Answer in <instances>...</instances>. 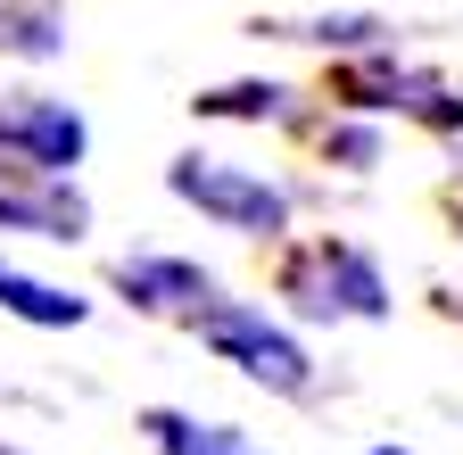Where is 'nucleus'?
Instances as JSON below:
<instances>
[{"label":"nucleus","instance_id":"nucleus-1","mask_svg":"<svg viewBox=\"0 0 463 455\" xmlns=\"http://www.w3.org/2000/svg\"><path fill=\"white\" fill-rule=\"evenodd\" d=\"M165 191L174 199H191L199 215H215L223 232H281L289 223V191L265 183V175H241V166H223V157H174L165 166Z\"/></svg>","mask_w":463,"mask_h":455},{"label":"nucleus","instance_id":"nucleus-2","mask_svg":"<svg viewBox=\"0 0 463 455\" xmlns=\"http://www.w3.org/2000/svg\"><path fill=\"white\" fill-rule=\"evenodd\" d=\"M207 339H215V348L241 365L249 381H265V389H281V397H307V389H315L307 348H298L281 323H265L257 307H207Z\"/></svg>","mask_w":463,"mask_h":455},{"label":"nucleus","instance_id":"nucleus-3","mask_svg":"<svg viewBox=\"0 0 463 455\" xmlns=\"http://www.w3.org/2000/svg\"><path fill=\"white\" fill-rule=\"evenodd\" d=\"M289 299H298V315H389L381 265L347 241H323L289 265Z\"/></svg>","mask_w":463,"mask_h":455},{"label":"nucleus","instance_id":"nucleus-4","mask_svg":"<svg viewBox=\"0 0 463 455\" xmlns=\"http://www.w3.org/2000/svg\"><path fill=\"white\" fill-rule=\"evenodd\" d=\"M83 117L67 100H9L0 108V149H17L33 175H67V166H83Z\"/></svg>","mask_w":463,"mask_h":455},{"label":"nucleus","instance_id":"nucleus-5","mask_svg":"<svg viewBox=\"0 0 463 455\" xmlns=\"http://www.w3.org/2000/svg\"><path fill=\"white\" fill-rule=\"evenodd\" d=\"M116 281H125L141 307H165V315H207L215 307V273L207 265H183V257H125Z\"/></svg>","mask_w":463,"mask_h":455},{"label":"nucleus","instance_id":"nucleus-6","mask_svg":"<svg viewBox=\"0 0 463 455\" xmlns=\"http://www.w3.org/2000/svg\"><path fill=\"white\" fill-rule=\"evenodd\" d=\"M0 223L9 232H42V241H83L91 207L67 183H0Z\"/></svg>","mask_w":463,"mask_h":455},{"label":"nucleus","instance_id":"nucleus-7","mask_svg":"<svg viewBox=\"0 0 463 455\" xmlns=\"http://www.w3.org/2000/svg\"><path fill=\"white\" fill-rule=\"evenodd\" d=\"M0 307H9L17 323H42V331H75V323L91 315L75 290H50V281H25V273H9V265H0Z\"/></svg>","mask_w":463,"mask_h":455},{"label":"nucleus","instance_id":"nucleus-8","mask_svg":"<svg viewBox=\"0 0 463 455\" xmlns=\"http://www.w3.org/2000/svg\"><path fill=\"white\" fill-rule=\"evenodd\" d=\"M0 50H17V59H58V50H67V17H58L50 0L0 9Z\"/></svg>","mask_w":463,"mask_h":455},{"label":"nucleus","instance_id":"nucleus-9","mask_svg":"<svg viewBox=\"0 0 463 455\" xmlns=\"http://www.w3.org/2000/svg\"><path fill=\"white\" fill-rule=\"evenodd\" d=\"M149 439H157V455H249L241 431H223V422H191V414H149Z\"/></svg>","mask_w":463,"mask_h":455},{"label":"nucleus","instance_id":"nucleus-10","mask_svg":"<svg viewBox=\"0 0 463 455\" xmlns=\"http://www.w3.org/2000/svg\"><path fill=\"white\" fill-rule=\"evenodd\" d=\"M199 108L207 117H289V91L281 83H232V91H207Z\"/></svg>","mask_w":463,"mask_h":455},{"label":"nucleus","instance_id":"nucleus-11","mask_svg":"<svg viewBox=\"0 0 463 455\" xmlns=\"http://www.w3.org/2000/svg\"><path fill=\"white\" fill-rule=\"evenodd\" d=\"M373 149H381V141H373L364 125H347V133H331V157H347V166H373Z\"/></svg>","mask_w":463,"mask_h":455},{"label":"nucleus","instance_id":"nucleus-12","mask_svg":"<svg viewBox=\"0 0 463 455\" xmlns=\"http://www.w3.org/2000/svg\"><path fill=\"white\" fill-rule=\"evenodd\" d=\"M373 33H381L373 17H323L315 25V42H373Z\"/></svg>","mask_w":463,"mask_h":455},{"label":"nucleus","instance_id":"nucleus-13","mask_svg":"<svg viewBox=\"0 0 463 455\" xmlns=\"http://www.w3.org/2000/svg\"><path fill=\"white\" fill-rule=\"evenodd\" d=\"M373 455H405V447H373Z\"/></svg>","mask_w":463,"mask_h":455}]
</instances>
